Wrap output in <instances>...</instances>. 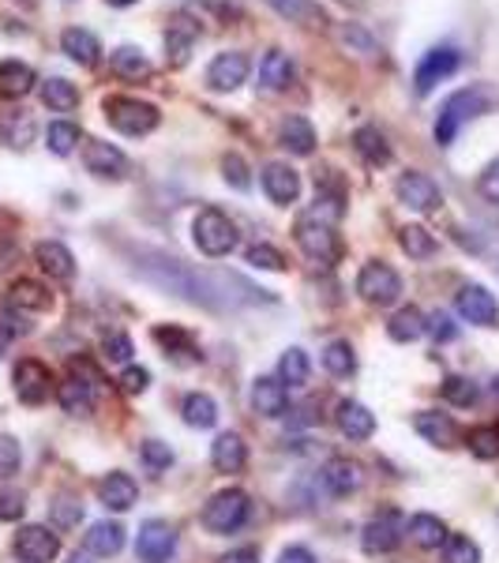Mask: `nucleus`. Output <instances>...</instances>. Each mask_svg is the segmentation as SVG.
<instances>
[{
    "mask_svg": "<svg viewBox=\"0 0 499 563\" xmlns=\"http://www.w3.org/2000/svg\"><path fill=\"white\" fill-rule=\"evenodd\" d=\"M34 263L57 282H71L76 278V256L68 252V244L60 241H38L34 244Z\"/></svg>",
    "mask_w": 499,
    "mask_h": 563,
    "instance_id": "27",
    "label": "nucleus"
},
{
    "mask_svg": "<svg viewBox=\"0 0 499 563\" xmlns=\"http://www.w3.org/2000/svg\"><path fill=\"white\" fill-rule=\"evenodd\" d=\"M398 244H402V252L410 260H432L435 252H440V244L424 225H402V233H398Z\"/></svg>",
    "mask_w": 499,
    "mask_h": 563,
    "instance_id": "43",
    "label": "nucleus"
},
{
    "mask_svg": "<svg viewBox=\"0 0 499 563\" xmlns=\"http://www.w3.org/2000/svg\"><path fill=\"white\" fill-rule=\"evenodd\" d=\"M192 241L207 260H225L230 252H237L241 233H237V222H233L222 207H203L192 222Z\"/></svg>",
    "mask_w": 499,
    "mask_h": 563,
    "instance_id": "4",
    "label": "nucleus"
},
{
    "mask_svg": "<svg viewBox=\"0 0 499 563\" xmlns=\"http://www.w3.org/2000/svg\"><path fill=\"white\" fill-rule=\"evenodd\" d=\"M248 71H252L248 53L225 49V53H218L211 65H207V87H211L214 95H233V90L248 79Z\"/></svg>",
    "mask_w": 499,
    "mask_h": 563,
    "instance_id": "13",
    "label": "nucleus"
},
{
    "mask_svg": "<svg viewBox=\"0 0 499 563\" xmlns=\"http://www.w3.org/2000/svg\"><path fill=\"white\" fill-rule=\"evenodd\" d=\"M455 308H458L462 320L474 323V327H485V331L499 327V301H496L492 294H488L485 286H477V282H469V286L458 289Z\"/></svg>",
    "mask_w": 499,
    "mask_h": 563,
    "instance_id": "15",
    "label": "nucleus"
},
{
    "mask_svg": "<svg viewBox=\"0 0 499 563\" xmlns=\"http://www.w3.org/2000/svg\"><path fill=\"white\" fill-rule=\"evenodd\" d=\"M443 563H480V544L469 533H447L443 541Z\"/></svg>",
    "mask_w": 499,
    "mask_h": 563,
    "instance_id": "46",
    "label": "nucleus"
},
{
    "mask_svg": "<svg viewBox=\"0 0 499 563\" xmlns=\"http://www.w3.org/2000/svg\"><path fill=\"white\" fill-rule=\"evenodd\" d=\"M297 79V65L286 49H267L259 60V87L270 90V95H282V90L293 87Z\"/></svg>",
    "mask_w": 499,
    "mask_h": 563,
    "instance_id": "23",
    "label": "nucleus"
},
{
    "mask_svg": "<svg viewBox=\"0 0 499 563\" xmlns=\"http://www.w3.org/2000/svg\"><path fill=\"white\" fill-rule=\"evenodd\" d=\"M282 20L301 23V26H326V12L320 8V0H267Z\"/></svg>",
    "mask_w": 499,
    "mask_h": 563,
    "instance_id": "38",
    "label": "nucleus"
},
{
    "mask_svg": "<svg viewBox=\"0 0 499 563\" xmlns=\"http://www.w3.org/2000/svg\"><path fill=\"white\" fill-rule=\"evenodd\" d=\"M447 526H443V519H435V515L429 511H421V515H413L410 522H406V538H410L417 549H424V552H432V549H443V541H447Z\"/></svg>",
    "mask_w": 499,
    "mask_h": 563,
    "instance_id": "31",
    "label": "nucleus"
},
{
    "mask_svg": "<svg viewBox=\"0 0 499 563\" xmlns=\"http://www.w3.org/2000/svg\"><path fill=\"white\" fill-rule=\"evenodd\" d=\"M406 538V522H402V515L398 511H384V515H376L368 526H365V533H361V549H365V556H391V552L402 544Z\"/></svg>",
    "mask_w": 499,
    "mask_h": 563,
    "instance_id": "11",
    "label": "nucleus"
},
{
    "mask_svg": "<svg viewBox=\"0 0 499 563\" xmlns=\"http://www.w3.org/2000/svg\"><path fill=\"white\" fill-rule=\"evenodd\" d=\"M259 185L270 203H278V207H293L297 199H301V174H297L289 162H267L259 174Z\"/></svg>",
    "mask_w": 499,
    "mask_h": 563,
    "instance_id": "17",
    "label": "nucleus"
},
{
    "mask_svg": "<svg viewBox=\"0 0 499 563\" xmlns=\"http://www.w3.org/2000/svg\"><path fill=\"white\" fill-rule=\"evenodd\" d=\"M177 549V526L166 519H147L135 538V556L143 563H166Z\"/></svg>",
    "mask_w": 499,
    "mask_h": 563,
    "instance_id": "12",
    "label": "nucleus"
},
{
    "mask_svg": "<svg viewBox=\"0 0 499 563\" xmlns=\"http://www.w3.org/2000/svg\"><path fill=\"white\" fill-rule=\"evenodd\" d=\"M466 448L474 451L477 459H499V429L496 424H480V429L466 432Z\"/></svg>",
    "mask_w": 499,
    "mask_h": 563,
    "instance_id": "48",
    "label": "nucleus"
},
{
    "mask_svg": "<svg viewBox=\"0 0 499 563\" xmlns=\"http://www.w3.org/2000/svg\"><path fill=\"white\" fill-rule=\"evenodd\" d=\"M109 68H113L121 79H147L154 71L151 57L140 49V45H117V49L109 53Z\"/></svg>",
    "mask_w": 499,
    "mask_h": 563,
    "instance_id": "36",
    "label": "nucleus"
},
{
    "mask_svg": "<svg viewBox=\"0 0 499 563\" xmlns=\"http://www.w3.org/2000/svg\"><path fill=\"white\" fill-rule=\"evenodd\" d=\"M357 294L361 301L376 305V308H391L402 301V275L384 260H368L357 275Z\"/></svg>",
    "mask_w": 499,
    "mask_h": 563,
    "instance_id": "7",
    "label": "nucleus"
},
{
    "mask_svg": "<svg viewBox=\"0 0 499 563\" xmlns=\"http://www.w3.org/2000/svg\"><path fill=\"white\" fill-rule=\"evenodd\" d=\"M135 267L147 275L154 286L169 289V294L185 297L192 305H207V308H225V305H241L230 289H241V294H267V289H256L252 282H244L241 275H222V271H196L192 263L166 256V252H143Z\"/></svg>",
    "mask_w": 499,
    "mask_h": 563,
    "instance_id": "1",
    "label": "nucleus"
},
{
    "mask_svg": "<svg viewBox=\"0 0 499 563\" xmlns=\"http://www.w3.org/2000/svg\"><path fill=\"white\" fill-rule=\"evenodd\" d=\"M124 549V526L121 522H95L84 533V552L90 556H117Z\"/></svg>",
    "mask_w": 499,
    "mask_h": 563,
    "instance_id": "30",
    "label": "nucleus"
},
{
    "mask_svg": "<svg viewBox=\"0 0 499 563\" xmlns=\"http://www.w3.org/2000/svg\"><path fill=\"white\" fill-rule=\"evenodd\" d=\"M26 515V496L12 493V488H0V522H20Z\"/></svg>",
    "mask_w": 499,
    "mask_h": 563,
    "instance_id": "54",
    "label": "nucleus"
},
{
    "mask_svg": "<svg viewBox=\"0 0 499 563\" xmlns=\"http://www.w3.org/2000/svg\"><path fill=\"white\" fill-rule=\"evenodd\" d=\"M34 87H38V76H34V68L26 65V60H15V57L0 60V98H4V102H20Z\"/></svg>",
    "mask_w": 499,
    "mask_h": 563,
    "instance_id": "26",
    "label": "nucleus"
},
{
    "mask_svg": "<svg viewBox=\"0 0 499 563\" xmlns=\"http://www.w3.org/2000/svg\"><path fill=\"white\" fill-rule=\"evenodd\" d=\"M320 477H323L326 493L339 496V499H346V496H353V493H361V488H365V466H361L357 459H350V455L326 459L323 470H320Z\"/></svg>",
    "mask_w": 499,
    "mask_h": 563,
    "instance_id": "16",
    "label": "nucleus"
},
{
    "mask_svg": "<svg viewBox=\"0 0 499 563\" xmlns=\"http://www.w3.org/2000/svg\"><path fill=\"white\" fill-rule=\"evenodd\" d=\"M488 106H492V95H488L485 87L455 90V95L443 102L440 117H435V143H440V147H451L469 121H477L480 113H488Z\"/></svg>",
    "mask_w": 499,
    "mask_h": 563,
    "instance_id": "3",
    "label": "nucleus"
},
{
    "mask_svg": "<svg viewBox=\"0 0 499 563\" xmlns=\"http://www.w3.org/2000/svg\"><path fill=\"white\" fill-rule=\"evenodd\" d=\"M477 192L485 196L488 203H496V207H499V158H496V162H488L485 174L477 177Z\"/></svg>",
    "mask_w": 499,
    "mask_h": 563,
    "instance_id": "57",
    "label": "nucleus"
},
{
    "mask_svg": "<svg viewBox=\"0 0 499 563\" xmlns=\"http://www.w3.org/2000/svg\"><path fill=\"white\" fill-rule=\"evenodd\" d=\"M117 384H121L124 395H143V390L151 387V372L140 368V365H129L121 372V379H117Z\"/></svg>",
    "mask_w": 499,
    "mask_h": 563,
    "instance_id": "56",
    "label": "nucleus"
},
{
    "mask_svg": "<svg viewBox=\"0 0 499 563\" xmlns=\"http://www.w3.org/2000/svg\"><path fill=\"white\" fill-rule=\"evenodd\" d=\"M244 260L259 271H286V256L275 249V244H252V249L244 252Z\"/></svg>",
    "mask_w": 499,
    "mask_h": 563,
    "instance_id": "52",
    "label": "nucleus"
},
{
    "mask_svg": "<svg viewBox=\"0 0 499 563\" xmlns=\"http://www.w3.org/2000/svg\"><path fill=\"white\" fill-rule=\"evenodd\" d=\"M106 4H113V8H132V4H140V0H106Z\"/></svg>",
    "mask_w": 499,
    "mask_h": 563,
    "instance_id": "62",
    "label": "nucleus"
},
{
    "mask_svg": "<svg viewBox=\"0 0 499 563\" xmlns=\"http://www.w3.org/2000/svg\"><path fill=\"white\" fill-rule=\"evenodd\" d=\"M154 342H158L162 350H166V357L174 361V365H199L203 361V353H199V342L192 339V331H185V327H174V323H158L154 327Z\"/></svg>",
    "mask_w": 499,
    "mask_h": 563,
    "instance_id": "20",
    "label": "nucleus"
},
{
    "mask_svg": "<svg viewBox=\"0 0 499 563\" xmlns=\"http://www.w3.org/2000/svg\"><path fill=\"white\" fill-rule=\"evenodd\" d=\"M289 410V390L278 376H259L256 384H252V413L259 417H282Z\"/></svg>",
    "mask_w": 499,
    "mask_h": 563,
    "instance_id": "25",
    "label": "nucleus"
},
{
    "mask_svg": "<svg viewBox=\"0 0 499 563\" xmlns=\"http://www.w3.org/2000/svg\"><path fill=\"white\" fill-rule=\"evenodd\" d=\"M199 38V26L188 20V15H177L174 23H169L166 31V53H169V65L180 68L188 65V53H192V45Z\"/></svg>",
    "mask_w": 499,
    "mask_h": 563,
    "instance_id": "33",
    "label": "nucleus"
},
{
    "mask_svg": "<svg viewBox=\"0 0 499 563\" xmlns=\"http://www.w3.org/2000/svg\"><path fill=\"white\" fill-rule=\"evenodd\" d=\"M68 563H95V556L90 552H76V556H68Z\"/></svg>",
    "mask_w": 499,
    "mask_h": 563,
    "instance_id": "61",
    "label": "nucleus"
},
{
    "mask_svg": "<svg viewBox=\"0 0 499 563\" xmlns=\"http://www.w3.org/2000/svg\"><path fill=\"white\" fill-rule=\"evenodd\" d=\"M252 515V499L244 488H222V493H214L207 499L203 515H199V522H203L207 533H214V538H230V533H237L244 522H248Z\"/></svg>",
    "mask_w": 499,
    "mask_h": 563,
    "instance_id": "6",
    "label": "nucleus"
},
{
    "mask_svg": "<svg viewBox=\"0 0 499 563\" xmlns=\"http://www.w3.org/2000/svg\"><path fill=\"white\" fill-rule=\"evenodd\" d=\"M331 38L339 42L346 53H357V57H376V38H372L361 23H334Z\"/></svg>",
    "mask_w": 499,
    "mask_h": 563,
    "instance_id": "41",
    "label": "nucleus"
},
{
    "mask_svg": "<svg viewBox=\"0 0 499 563\" xmlns=\"http://www.w3.org/2000/svg\"><path fill=\"white\" fill-rule=\"evenodd\" d=\"M278 143L289 151V154H301V158H308V154L315 151V129L308 117H286L282 124H278Z\"/></svg>",
    "mask_w": 499,
    "mask_h": 563,
    "instance_id": "34",
    "label": "nucleus"
},
{
    "mask_svg": "<svg viewBox=\"0 0 499 563\" xmlns=\"http://www.w3.org/2000/svg\"><path fill=\"white\" fill-rule=\"evenodd\" d=\"M12 384H15V395H20L23 406H42L45 398L53 395V372H49V365H42V361L23 357L12 372Z\"/></svg>",
    "mask_w": 499,
    "mask_h": 563,
    "instance_id": "14",
    "label": "nucleus"
},
{
    "mask_svg": "<svg viewBox=\"0 0 499 563\" xmlns=\"http://www.w3.org/2000/svg\"><path fill=\"white\" fill-rule=\"evenodd\" d=\"M334 421H339L342 435L353 440V443H365V440L376 435V413H372L365 402H357V398H346V402H339V413H334Z\"/></svg>",
    "mask_w": 499,
    "mask_h": 563,
    "instance_id": "24",
    "label": "nucleus"
},
{
    "mask_svg": "<svg viewBox=\"0 0 499 563\" xmlns=\"http://www.w3.org/2000/svg\"><path fill=\"white\" fill-rule=\"evenodd\" d=\"M429 331L435 334V339H440V342H451V339H455V323H451L447 320V316H443V312H435V316H429Z\"/></svg>",
    "mask_w": 499,
    "mask_h": 563,
    "instance_id": "58",
    "label": "nucleus"
},
{
    "mask_svg": "<svg viewBox=\"0 0 499 563\" xmlns=\"http://www.w3.org/2000/svg\"><path fill=\"white\" fill-rule=\"evenodd\" d=\"M413 429L421 440H429L432 448H455L462 440V429L451 413H440V410H421L413 417Z\"/></svg>",
    "mask_w": 499,
    "mask_h": 563,
    "instance_id": "21",
    "label": "nucleus"
},
{
    "mask_svg": "<svg viewBox=\"0 0 499 563\" xmlns=\"http://www.w3.org/2000/svg\"><path fill=\"white\" fill-rule=\"evenodd\" d=\"M135 499H140V485H135L132 474H124V470H109V474L98 481V504L106 507V511H132Z\"/></svg>",
    "mask_w": 499,
    "mask_h": 563,
    "instance_id": "19",
    "label": "nucleus"
},
{
    "mask_svg": "<svg viewBox=\"0 0 499 563\" xmlns=\"http://www.w3.org/2000/svg\"><path fill=\"white\" fill-rule=\"evenodd\" d=\"M395 196H398V203H406L417 214H432L443 207L440 185H435L429 174H417V169H406V174L395 180Z\"/></svg>",
    "mask_w": 499,
    "mask_h": 563,
    "instance_id": "9",
    "label": "nucleus"
},
{
    "mask_svg": "<svg viewBox=\"0 0 499 563\" xmlns=\"http://www.w3.org/2000/svg\"><path fill=\"white\" fill-rule=\"evenodd\" d=\"M102 113H106V121L113 124L121 135H129V140L151 135L162 124L158 106L143 102V98H132V95H109L102 102Z\"/></svg>",
    "mask_w": 499,
    "mask_h": 563,
    "instance_id": "5",
    "label": "nucleus"
},
{
    "mask_svg": "<svg viewBox=\"0 0 499 563\" xmlns=\"http://www.w3.org/2000/svg\"><path fill=\"white\" fill-rule=\"evenodd\" d=\"M323 368L331 372V376H353L357 372V353H353V346L346 339H334V342H326V350H323Z\"/></svg>",
    "mask_w": 499,
    "mask_h": 563,
    "instance_id": "44",
    "label": "nucleus"
},
{
    "mask_svg": "<svg viewBox=\"0 0 499 563\" xmlns=\"http://www.w3.org/2000/svg\"><path fill=\"white\" fill-rule=\"evenodd\" d=\"M8 305L20 308V312H49L53 294L42 286V282L20 278V282H12V289H8Z\"/></svg>",
    "mask_w": 499,
    "mask_h": 563,
    "instance_id": "32",
    "label": "nucleus"
},
{
    "mask_svg": "<svg viewBox=\"0 0 499 563\" xmlns=\"http://www.w3.org/2000/svg\"><path fill=\"white\" fill-rule=\"evenodd\" d=\"M387 334H391L395 342H417V339H424L429 334V316L421 312V308H413V305H406V308H398V312L387 320Z\"/></svg>",
    "mask_w": 499,
    "mask_h": 563,
    "instance_id": "35",
    "label": "nucleus"
},
{
    "mask_svg": "<svg viewBox=\"0 0 499 563\" xmlns=\"http://www.w3.org/2000/svg\"><path fill=\"white\" fill-rule=\"evenodd\" d=\"M38 95H42V102L53 109V113H71V109L79 106V90H76V84H68V79H60V76L42 79Z\"/></svg>",
    "mask_w": 499,
    "mask_h": 563,
    "instance_id": "40",
    "label": "nucleus"
},
{
    "mask_svg": "<svg viewBox=\"0 0 499 563\" xmlns=\"http://www.w3.org/2000/svg\"><path fill=\"white\" fill-rule=\"evenodd\" d=\"M180 417H185L188 429H214L218 402L207 390H192V395H185V402H180Z\"/></svg>",
    "mask_w": 499,
    "mask_h": 563,
    "instance_id": "37",
    "label": "nucleus"
},
{
    "mask_svg": "<svg viewBox=\"0 0 499 563\" xmlns=\"http://www.w3.org/2000/svg\"><path fill=\"white\" fill-rule=\"evenodd\" d=\"M492 395H496V398H499V376H496V379H492Z\"/></svg>",
    "mask_w": 499,
    "mask_h": 563,
    "instance_id": "63",
    "label": "nucleus"
},
{
    "mask_svg": "<svg viewBox=\"0 0 499 563\" xmlns=\"http://www.w3.org/2000/svg\"><path fill=\"white\" fill-rule=\"evenodd\" d=\"M57 402L65 406V413L71 417H90L95 413V384L84 376H68L65 384L57 387Z\"/></svg>",
    "mask_w": 499,
    "mask_h": 563,
    "instance_id": "29",
    "label": "nucleus"
},
{
    "mask_svg": "<svg viewBox=\"0 0 499 563\" xmlns=\"http://www.w3.org/2000/svg\"><path fill=\"white\" fill-rule=\"evenodd\" d=\"M278 379L289 387H308V379H312V361H308V353L301 346H289L282 357H278Z\"/></svg>",
    "mask_w": 499,
    "mask_h": 563,
    "instance_id": "39",
    "label": "nucleus"
},
{
    "mask_svg": "<svg viewBox=\"0 0 499 563\" xmlns=\"http://www.w3.org/2000/svg\"><path fill=\"white\" fill-rule=\"evenodd\" d=\"M211 466L218 474H241L248 466V443L241 432H218L211 443Z\"/></svg>",
    "mask_w": 499,
    "mask_h": 563,
    "instance_id": "22",
    "label": "nucleus"
},
{
    "mask_svg": "<svg viewBox=\"0 0 499 563\" xmlns=\"http://www.w3.org/2000/svg\"><path fill=\"white\" fill-rule=\"evenodd\" d=\"M443 398H447L451 406H458V410H469L480 398V387L466 376H447L443 379Z\"/></svg>",
    "mask_w": 499,
    "mask_h": 563,
    "instance_id": "47",
    "label": "nucleus"
},
{
    "mask_svg": "<svg viewBox=\"0 0 499 563\" xmlns=\"http://www.w3.org/2000/svg\"><path fill=\"white\" fill-rule=\"evenodd\" d=\"M222 177H225V185H233L237 192H248V188H252L248 162H244L241 154H225V158H222Z\"/></svg>",
    "mask_w": 499,
    "mask_h": 563,
    "instance_id": "53",
    "label": "nucleus"
},
{
    "mask_svg": "<svg viewBox=\"0 0 499 563\" xmlns=\"http://www.w3.org/2000/svg\"><path fill=\"white\" fill-rule=\"evenodd\" d=\"M462 65V53L455 45H435V49L424 53L421 60H417V71H413V87L417 95H432L435 84H443V79H451Z\"/></svg>",
    "mask_w": 499,
    "mask_h": 563,
    "instance_id": "8",
    "label": "nucleus"
},
{
    "mask_svg": "<svg viewBox=\"0 0 499 563\" xmlns=\"http://www.w3.org/2000/svg\"><path fill=\"white\" fill-rule=\"evenodd\" d=\"M84 166H87V174H95L102 180H121L124 174H129V154L117 147V143L87 140L84 143Z\"/></svg>",
    "mask_w": 499,
    "mask_h": 563,
    "instance_id": "18",
    "label": "nucleus"
},
{
    "mask_svg": "<svg viewBox=\"0 0 499 563\" xmlns=\"http://www.w3.org/2000/svg\"><path fill=\"white\" fill-rule=\"evenodd\" d=\"M353 147H357V154L365 158V166H387V162H391V147H387V140L379 129H357Z\"/></svg>",
    "mask_w": 499,
    "mask_h": 563,
    "instance_id": "42",
    "label": "nucleus"
},
{
    "mask_svg": "<svg viewBox=\"0 0 499 563\" xmlns=\"http://www.w3.org/2000/svg\"><path fill=\"white\" fill-rule=\"evenodd\" d=\"M339 218H342V196L315 192V207L304 211L293 222V241L312 263L334 267L342 260V238H339Z\"/></svg>",
    "mask_w": 499,
    "mask_h": 563,
    "instance_id": "2",
    "label": "nucleus"
},
{
    "mask_svg": "<svg viewBox=\"0 0 499 563\" xmlns=\"http://www.w3.org/2000/svg\"><path fill=\"white\" fill-rule=\"evenodd\" d=\"M15 556H20V563H53L60 556V538L53 526H20V533H15L12 541Z\"/></svg>",
    "mask_w": 499,
    "mask_h": 563,
    "instance_id": "10",
    "label": "nucleus"
},
{
    "mask_svg": "<svg viewBox=\"0 0 499 563\" xmlns=\"http://www.w3.org/2000/svg\"><path fill=\"white\" fill-rule=\"evenodd\" d=\"M45 147L57 154V158H68V154L79 147V129L71 121H53L49 129H45Z\"/></svg>",
    "mask_w": 499,
    "mask_h": 563,
    "instance_id": "45",
    "label": "nucleus"
},
{
    "mask_svg": "<svg viewBox=\"0 0 499 563\" xmlns=\"http://www.w3.org/2000/svg\"><path fill=\"white\" fill-rule=\"evenodd\" d=\"M102 350H106L109 361H117V365H129V361H132V339H129V334H121V331L106 334Z\"/></svg>",
    "mask_w": 499,
    "mask_h": 563,
    "instance_id": "55",
    "label": "nucleus"
},
{
    "mask_svg": "<svg viewBox=\"0 0 499 563\" xmlns=\"http://www.w3.org/2000/svg\"><path fill=\"white\" fill-rule=\"evenodd\" d=\"M49 515H53V530H71V526H79V519H84V504L71 496H57L49 504Z\"/></svg>",
    "mask_w": 499,
    "mask_h": 563,
    "instance_id": "49",
    "label": "nucleus"
},
{
    "mask_svg": "<svg viewBox=\"0 0 499 563\" xmlns=\"http://www.w3.org/2000/svg\"><path fill=\"white\" fill-rule=\"evenodd\" d=\"M23 466V448L12 432H0V477H12L20 474Z\"/></svg>",
    "mask_w": 499,
    "mask_h": 563,
    "instance_id": "50",
    "label": "nucleus"
},
{
    "mask_svg": "<svg viewBox=\"0 0 499 563\" xmlns=\"http://www.w3.org/2000/svg\"><path fill=\"white\" fill-rule=\"evenodd\" d=\"M60 49H65L68 60H76L79 68H95L98 60H102V42L90 31H84V26H68V31L60 34Z\"/></svg>",
    "mask_w": 499,
    "mask_h": 563,
    "instance_id": "28",
    "label": "nucleus"
},
{
    "mask_svg": "<svg viewBox=\"0 0 499 563\" xmlns=\"http://www.w3.org/2000/svg\"><path fill=\"white\" fill-rule=\"evenodd\" d=\"M278 563H320V560H315V552L304 549V544H289L282 556H278Z\"/></svg>",
    "mask_w": 499,
    "mask_h": 563,
    "instance_id": "60",
    "label": "nucleus"
},
{
    "mask_svg": "<svg viewBox=\"0 0 499 563\" xmlns=\"http://www.w3.org/2000/svg\"><path fill=\"white\" fill-rule=\"evenodd\" d=\"M218 563H259V549L241 544V549H230L225 556H218Z\"/></svg>",
    "mask_w": 499,
    "mask_h": 563,
    "instance_id": "59",
    "label": "nucleus"
},
{
    "mask_svg": "<svg viewBox=\"0 0 499 563\" xmlns=\"http://www.w3.org/2000/svg\"><path fill=\"white\" fill-rule=\"evenodd\" d=\"M140 459H143V466H147L151 474H162V470L174 466V451H169V443H162V440H147V443H143Z\"/></svg>",
    "mask_w": 499,
    "mask_h": 563,
    "instance_id": "51",
    "label": "nucleus"
}]
</instances>
